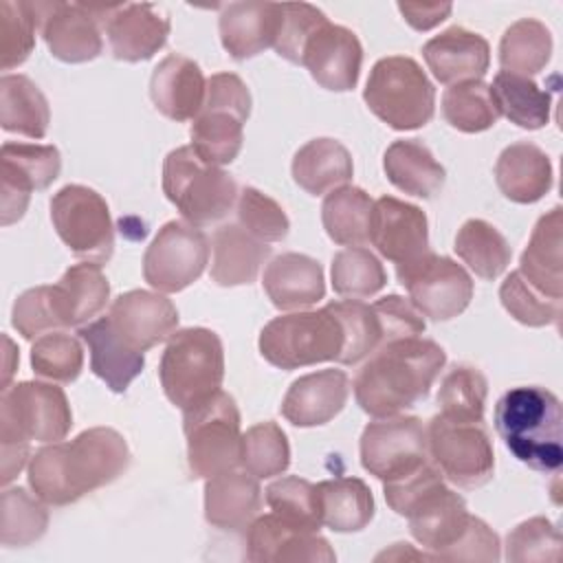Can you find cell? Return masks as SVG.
Listing matches in <instances>:
<instances>
[{"label": "cell", "instance_id": "6da1fadb", "mask_svg": "<svg viewBox=\"0 0 563 563\" xmlns=\"http://www.w3.org/2000/svg\"><path fill=\"white\" fill-rule=\"evenodd\" d=\"M130 464L125 438L110 427H92L70 442H53L29 462L31 490L51 506H66L114 482Z\"/></svg>", "mask_w": 563, "mask_h": 563}, {"label": "cell", "instance_id": "7a4b0ae2", "mask_svg": "<svg viewBox=\"0 0 563 563\" xmlns=\"http://www.w3.org/2000/svg\"><path fill=\"white\" fill-rule=\"evenodd\" d=\"M444 363V350L431 339L405 336L387 341L358 369L354 398L374 418L398 416L429 396Z\"/></svg>", "mask_w": 563, "mask_h": 563}, {"label": "cell", "instance_id": "3957f363", "mask_svg": "<svg viewBox=\"0 0 563 563\" xmlns=\"http://www.w3.org/2000/svg\"><path fill=\"white\" fill-rule=\"evenodd\" d=\"M73 427V411L62 387L24 380L2 389L0 444L2 484L7 486L26 464L31 440L59 442Z\"/></svg>", "mask_w": 563, "mask_h": 563}, {"label": "cell", "instance_id": "277c9868", "mask_svg": "<svg viewBox=\"0 0 563 563\" xmlns=\"http://www.w3.org/2000/svg\"><path fill=\"white\" fill-rule=\"evenodd\" d=\"M495 429L506 449L539 473L563 464V411L545 387H512L495 405Z\"/></svg>", "mask_w": 563, "mask_h": 563}, {"label": "cell", "instance_id": "5b68a950", "mask_svg": "<svg viewBox=\"0 0 563 563\" xmlns=\"http://www.w3.org/2000/svg\"><path fill=\"white\" fill-rule=\"evenodd\" d=\"M163 391L180 411H189L216 391L224 378V350L213 330L185 328L169 336L158 365Z\"/></svg>", "mask_w": 563, "mask_h": 563}, {"label": "cell", "instance_id": "8992f818", "mask_svg": "<svg viewBox=\"0 0 563 563\" xmlns=\"http://www.w3.org/2000/svg\"><path fill=\"white\" fill-rule=\"evenodd\" d=\"M163 191L191 227L222 220L238 200L235 180L224 169L207 165L191 145L165 156Z\"/></svg>", "mask_w": 563, "mask_h": 563}, {"label": "cell", "instance_id": "52a82bcc", "mask_svg": "<svg viewBox=\"0 0 563 563\" xmlns=\"http://www.w3.org/2000/svg\"><path fill=\"white\" fill-rule=\"evenodd\" d=\"M363 99L394 130H418L435 112L433 84L420 64L405 55H389L372 66Z\"/></svg>", "mask_w": 563, "mask_h": 563}, {"label": "cell", "instance_id": "ba28073f", "mask_svg": "<svg viewBox=\"0 0 563 563\" xmlns=\"http://www.w3.org/2000/svg\"><path fill=\"white\" fill-rule=\"evenodd\" d=\"M345 332L330 306L271 319L260 334V354L279 369L341 358Z\"/></svg>", "mask_w": 563, "mask_h": 563}, {"label": "cell", "instance_id": "9c48e42d", "mask_svg": "<svg viewBox=\"0 0 563 563\" xmlns=\"http://www.w3.org/2000/svg\"><path fill=\"white\" fill-rule=\"evenodd\" d=\"M249 114L251 92L246 84L233 73L211 75L202 110L191 123L194 152L207 165H229L242 150Z\"/></svg>", "mask_w": 563, "mask_h": 563}, {"label": "cell", "instance_id": "30bf717a", "mask_svg": "<svg viewBox=\"0 0 563 563\" xmlns=\"http://www.w3.org/2000/svg\"><path fill=\"white\" fill-rule=\"evenodd\" d=\"M187 464L194 477H213L240 464V411L227 391H216L202 405L183 411Z\"/></svg>", "mask_w": 563, "mask_h": 563}, {"label": "cell", "instance_id": "8fae6325", "mask_svg": "<svg viewBox=\"0 0 563 563\" xmlns=\"http://www.w3.org/2000/svg\"><path fill=\"white\" fill-rule=\"evenodd\" d=\"M51 220L73 255L106 264L114 251V229L106 200L86 185H66L51 198Z\"/></svg>", "mask_w": 563, "mask_h": 563}, {"label": "cell", "instance_id": "7c38bea8", "mask_svg": "<svg viewBox=\"0 0 563 563\" xmlns=\"http://www.w3.org/2000/svg\"><path fill=\"white\" fill-rule=\"evenodd\" d=\"M396 275L409 292L411 306L431 321L462 314L473 299V279L464 266L433 251L413 262L396 264Z\"/></svg>", "mask_w": 563, "mask_h": 563}, {"label": "cell", "instance_id": "4fadbf2b", "mask_svg": "<svg viewBox=\"0 0 563 563\" xmlns=\"http://www.w3.org/2000/svg\"><path fill=\"white\" fill-rule=\"evenodd\" d=\"M427 446L438 471L460 488H477L493 477L495 453L482 422H457L433 416Z\"/></svg>", "mask_w": 563, "mask_h": 563}, {"label": "cell", "instance_id": "5bb4252c", "mask_svg": "<svg viewBox=\"0 0 563 563\" xmlns=\"http://www.w3.org/2000/svg\"><path fill=\"white\" fill-rule=\"evenodd\" d=\"M209 262V240L189 222L172 220L158 229L143 255V277L158 292L194 284Z\"/></svg>", "mask_w": 563, "mask_h": 563}, {"label": "cell", "instance_id": "9a60e30c", "mask_svg": "<svg viewBox=\"0 0 563 563\" xmlns=\"http://www.w3.org/2000/svg\"><path fill=\"white\" fill-rule=\"evenodd\" d=\"M427 429L416 416H389L369 422L361 435L363 468L389 482L420 468L427 460Z\"/></svg>", "mask_w": 563, "mask_h": 563}, {"label": "cell", "instance_id": "2e32d148", "mask_svg": "<svg viewBox=\"0 0 563 563\" xmlns=\"http://www.w3.org/2000/svg\"><path fill=\"white\" fill-rule=\"evenodd\" d=\"M0 165V207L7 227L24 216L33 189H46L59 176L62 156L55 145L7 141Z\"/></svg>", "mask_w": 563, "mask_h": 563}, {"label": "cell", "instance_id": "e0dca14e", "mask_svg": "<svg viewBox=\"0 0 563 563\" xmlns=\"http://www.w3.org/2000/svg\"><path fill=\"white\" fill-rule=\"evenodd\" d=\"M40 29L51 55L59 62L84 64L103 51L99 4L40 2Z\"/></svg>", "mask_w": 563, "mask_h": 563}, {"label": "cell", "instance_id": "ac0fdd59", "mask_svg": "<svg viewBox=\"0 0 563 563\" xmlns=\"http://www.w3.org/2000/svg\"><path fill=\"white\" fill-rule=\"evenodd\" d=\"M114 334L134 352H147L176 332L178 310L161 292L128 290L119 295L106 314Z\"/></svg>", "mask_w": 563, "mask_h": 563}, {"label": "cell", "instance_id": "d6986e66", "mask_svg": "<svg viewBox=\"0 0 563 563\" xmlns=\"http://www.w3.org/2000/svg\"><path fill=\"white\" fill-rule=\"evenodd\" d=\"M110 51L121 62H145L158 53L169 35V18L154 4H99Z\"/></svg>", "mask_w": 563, "mask_h": 563}, {"label": "cell", "instance_id": "ffe728a7", "mask_svg": "<svg viewBox=\"0 0 563 563\" xmlns=\"http://www.w3.org/2000/svg\"><path fill=\"white\" fill-rule=\"evenodd\" d=\"M246 559L253 563H332L336 554L319 532L299 528L271 512L251 521L246 532Z\"/></svg>", "mask_w": 563, "mask_h": 563}, {"label": "cell", "instance_id": "44dd1931", "mask_svg": "<svg viewBox=\"0 0 563 563\" xmlns=\"http://www.w3.org/2000/svg\"><path fill=\"white\" fill-rule=\"evenodd\" d=\"M369 242L394 264L418 260L431 251L424 211L394 196H380L372 207Z\"/></svg>", "mask_w": 563, "mask_h": 563}, {"label": "cell", "instance_id": "7402d4cb", "mask_svg": "<svg viewBox=\"0 0 563 563\" xmlns=\"http://www.w3.org/2000/svg\"><path fill=\"white\" fill-rule=\"evenodd\" d=\"M363 64V46L354 31L325 22L308 40L301 57L312 79L334 92H347L356 86Z\"/></svg>", "mask_w": 563, "mask_h": 563}, {"label": "cell", "instance_id": "603a6c76", "mask_svg": "<svg viewBox=\"0 0 563 563\" xmlns=\"http://www.w3.org/2000/svg\"><path fill=\"white\" fill-rule=\"evenodd\" d=\"M413 539L433 552V559H446L451 548L462 539L468 528L471 515L466 501L440 484L424 495L407 515Z\"/></svg>", "mask_w": 563, "mask_h": 563}, {"label": "cell", "instance_id": "cb8c5ba5", "mask_svg": "<svg viewBox=\"0 0 563 563\" xmlns=\"http://www.w3.org/2000/svg\"><path fill=\"white\" fill-rule=\"evenodd\" d=\"M284 7L277 2H231L222 7L218 29L224 51L242 62L275 46Z\"/></svg>", "mask_w": 563, "mask_h": 563}, {"label": "cell", "instance_id": "d4e9b609", "mask_svg": "<svg viewBox=\"0 0 563 563\" xmlns=\"http://www.w3.org/2000/svg\"><path fill=\"white\" fill-rule=\"evenodd\" d=\"M150 97L163 117L172 121H194L207 97V79L194 59L174 53L154 68Z\"/></svg>", "mask_w": 563, "mask_h": 563}, {"label": "cell", "instance_id": "484cf974", "mask_svg": "<svg viewBox=\"0 0 563 563\" xmlns=\"http://www.w3.org/2000/svg\"><path fill=\"white\" fill-rule=\"evenodd\" d=\"M350 380L341 369H321L299 376L282 400V416L295 427L330 422L347 402Z\"/></svg>", "mask_w": 563, "mask_h": 563}, {"label": "cell", "instance_id": "4316f807", "mask_svg": "<svg viewBox=\"0 0 563 563\" xmlns=\"http://www.w3.org/2000/svg\"><path fill=\"white\" fill-rule=\"evenodd\" d=\"M422 57L440 84L482 79L490 64L488 42L468 29L451 26L422 46Z\"/></svg>", "mask_w": 563, "mask_h": 563}, {"label": "cell", "instance_id": "83f0119b", "mask_svg": "<svg viewBox=\"0 0 563 563\" xmlns=\"http://www.w3.org/2000/svg\"><path fill=\"white\" fill-rule=\"evenodd\" d=\"M563 209L554 207L532 229L526 251L521 253L519 273L541 295L563 297Z\"/></svg>", "mask_w": 563, "mask_h": 563}, {"label": "cell", "instance_id": "f1b7e54d", "mask_svg": "<svg viewBox=\"0 0 563 563\" xmlns=\"http://www.w3.org/2000/svg\"><path fill=\"white\" fill-rule=\"evenodd\" d=\"M262 286L279 310L308 308L323 299L325 282L321 264L303 253H282L266 268Z\"/></svg>", "mask_w": 563, "mask_h": 563}, {"label": "cell", "instance_id": "f546056e", "mask_svg": "<svg viewBox=\"0 0 563 563\" xmlns=\"http://www.w3.org/2000/svg\"><path fill=\"white\" fill-rule=\"evenodd\" d=\"M262 488L251 473L227 471L205 484V519L220 530H244L257 517Z\"/></svg>", "mask_w": 563, "mask_h": 563}, {"label": "cell", "instance_id": "4dcf8cb0", "mask_svg": "<svg viewBox=\"0 0 563 563\" xmlns=\"http://www.w3.org/2000/svg\"><path fill=\"white\" fill-rule=\"evenodd\" d=\"M51 295L59 325L81 328L108 306L110 284L99 264L81 262L70 266L62 279L51 286Z\"/></svg>", "mask_w": 563, "mask_h": 563}, {"label": "cell", "instance_id": "1f68e13d", "mask_svg": "<svg viewBox=\"0 0 563 563\" xmlns=\"http://www.w3.org/2000/svg\"><path fill=\"white\" fill-rule=\"evenodd\" d=\"M495 180L499 191L519 205L541 200L552 187V163L534 143L508 145L495 163Z\"/></svg>", "mask_w": 563, "mask_h": 563}, {"label": "cell", "instance_id": "d6a6232c", "mask_svg": "<svg viewBox=\"0 0 563 563\" xmlns=\"http://www.w3.org/2000/svg\"><path fill=\"white\" fill-rule=\"evenodd\" d=\"M79 336L88 345L92 374L99 376L112 391L123 394L130 387V383L143 372V354L128 347L114 334L108 317L81 325Z\"/></svg>", "mask_w": 563, "mask_h": 563}, {"label": "cell", "instance_id": "836d02e7", "mask_svg": "<svg viewBox=\"0 0 563 563\" xmlns=\"http://www.w3.org/2000/svg\"><path fill=\"white\" fill-rule=\"evenodd\" d=\"M211 279L218 286H242L255 282L271 246L253 238L240 224H222L213 233Z\"/></svg>", "mask_w": 563, "mask_h": 563}, {"label": "cell", "instance_id": "e575fe53", "mask_svg": "<svg viewBox=\"0 0 563 563\" xmlns=\"http://www.w3.org/2000/svg\"><path fill=\"white\" fill-rule=\"evenodd\" d=\"M383 169L394 187L418 198H433L446 178L444 167L418 139L394 141L383 156Z\"/></svg>", "mask_w": 563, "mask_h": 563}, {"label": "cell", "instance_id": "d590c367", "mask_svg": "<svg viewBox=\"0 0 563 563\" xmlns=\"http://www.w3.org/2000/svg\"><path fill=\"white\" fill-rule=\"evenodd\" d=\"M354 165L347 147L334 139L321 136L308 141L292 158L295 183L312 196H321L345 185Z\"/></svg>", "mask_w": 563, "mask_h": 563}, {"label": "cell", "instance_id": "8d00e7d4", "mask_svg": "<svg viewBox=\"0 0 563 563\" xmlns=\"http://www.w3.org/2000/svg\"><path fill=\"white\" fill-rule=\"evenodd\" d=\"M321 526L334 532H358L374 517V497L358 477H336L317 484Z\"/></svg>", "mask_w": 563, "mask_h": 563}, {"label": "cell", "instance_id": "74e56055", "mask_svg": "<svg viewBox=\"0 0 563 563\" xmlns=\"http://www.w3.org/2000/svg\"><path fill=\"white\" fill-rule=\"evenodd\" d=\"M0 123L2 130L29 139L48 132L51 110L42 90L26 75H2L0 79Z\"/></svg>", "mask_w": 563, "mask_h": 563}, {"label": "cell", "instance_id": "f35d334b", "mask_svg": "<svg viewBox=\"0 0 563 563\" xmlns=\"http://www.w3.org/2000/svg\"><path fill=\"white\" fill-rule=\"evenodd\" d=\"M488 88L499 114L510 123L523 130H539L550 121L552 97L530 77L499 70Z\"/></svg>", "mask_w": 563, "mask_h": 563}, {"label": "cell", "instance_id": "ab89813d", "mask_svg": "<svg viewBox=\"0 0 563 563\" xmlns=\"http://www.w3.org/2000/svg\"><path fill=\"white\" fill-rule=\"evenodd\" d=\"M374 200L354 185L332 189L321 205V222L328 238L341 246L369 242V218Z\"/></svg>", "mask_w": 563, "mask_h": 563}, {"label": "cell", "instance_id": "60d3db41", "mask_svg": "<svg viewBox=\"0 0 563 563\" xmlns=\"http://www.w3.org/2000/svg\"><path fill=\"white\" fill-rule=\"evenodd\" d=\"M457 257L482 279H497L510 264L512 249L486 220H466L455 235Z\"/></svg>", "mask_w": 563, "mask_h": 563}, {"label": "cell", "instance_id": "b9f144b4", "mask_svg": "<svg viewBox=\"0 0 563 563\" xmlns=\"http://www.w3.org/2000/svg\"><path fill=\"white\" fill-rule=\"evenodd\" d=\"M552 55V35L548 26L534 18H521L510 24L499 42V64L506 73L537 75Z\"/></svg>", "mask_w": 563, "mask_h": 563}, {"label": "cell", "instance_id": "7bdbcfd3", "mask_svg": "<svg viewBox=\"0 0 563 563\" xmlns=\"http://www.w3.org/2000/svg\"><path fill=\"white\" fill-rule=\"evenodd\" d=\"M442 114L451 128L466 134L484 132L499 119L490 88L482 79L449 86L442 95Z\"/></svg>", "mask_w": 563, "mask_h": 563}, {"label": "cell", "instance_id": "ee69618b", "mask_svg": "<svg viewBox=\"0 0 563 563\" xmlns=\"http://www.w3.org/2000/svg\"><path fill=\"white\" fill-rule=\"evenodd\" d=\"M488 383L484 374L468 365H455L440 385V416L457 422H482Z\"/></svg>", "mask_w": 563, "mask_h": 563}, {"label": "cell", "instance_id": "f6af8a7d", "mask_svg": "<svg viewBox=\"0 0 563 563\" xmlns=\"http://www.w3.org/2000/svg\"><path fill=\"white\" fill-rule=\"evenodd\" d=\"M332 288L341 297L361 299L376 295L387 284V273L380 260L363 249L347 246L332 257Z\"/></svg>", "mask_w": 563, "mask_h": 563}, {"label": "cell", "instance_id": "bcb514c9", "mask_svg": "<svg viewBox=\"0 0 563 563\" xmlns=\"http://www.w3.org/2000/svg\"><path fill=\"white\" fill-rule=\"evenodd\" d=\"M48 526V510L44 501L29 495L24 488H4L0 541L7 548H24L37 541Z\"/></svg>", "mask_w": 563, "mask_h": 563}, {"label": "cell", "instance_id": "7dc6e473", "mask_svg": "<svg viewBox=\"0 0 563 563\" xmlns=\"http://www.w3.org/2000/svg\"><path fill=\"white\" fill-rule=\"evenodd\" d=\"M328 306L339 317L343 332H345V345H343L339 363L354 365V363L367 358L372 352H376L385 343L383 323L372 306H367L358 299L330 301Z\"/></svg>", "mask_w": 563, "mask_h": 563}, {"label": "cell", "instance_id": "c3c4849f", "mask_svg": "<svg viewBox=\"0 0 563 563\" xmlns=\"http://www.w3.org/2000/svg\"><path fill=\"white\" fill-rule=\"evenodd\" d=\"M240 464L257 479L282 475L290 464V446L277 422H257L242 435Z\"/></svg>", "mask_w": 563, "mask_h": 563}, {"label": "cell", "instance_id": "681fc988", "mask_svg": "<svg viewBox=\"0 0 563 563\" xmlns=\"http://www.w3.org/2000/svg\"><path fill=\"white\" fill-rule=\"evenodd\" d=\"M40 26V2H0V66L11 70L20 66L35 46Z\"/></svg>", "mask_w": 563, "mask_h": 563}, {"label": "cell", "instance_id": "f907efd6", "mask_svg": "<svg viewBox=\"0 0 563 563\" xmlns=\"http://www.w3.org/2000/svg\"><path fill=\"white\" fill-rule=\"evenodd\" d=\"M31 367L42 378L73 383L84 367V347L66 332H46L31 347Z\"/></svg>", "mask_w": 563, "mask_h": 563}, {"label": "cell", "instance_id": "816d5d0a", "mask_svg": "<svg viewBox=\"0 0 563 563\" xmlns=\"http://www.w3.org/2000/svg\"><path fill=\"white\" fill-rule=\"evenodd\" d=\"M266 504L282 519L319 532L321 528V510H319V493L317 484H310L301 477H282L266 488Z\"/></svg>", "mask_w": 563, "mask_h": 563}, {"label": "cell", "instance_id": "f5cc1de1", "mask_svg": "<svg viewBox=\"0 0 563 563\" xmlns=\"http://www.w3.org/2000/svg\"><path fill=\"white\" fill-rule=\"evenodd\" d=\"M501 306L515 317L519 323L530 328H541L550 323H559L561 319V301L550 299L534 290L519 271H512L499 286Z\"/></svg>", "mask_w": 563, "mask_h": 563}, {"label": "cell", "instance_id": "db71d44e", "mask_svg": "<svg viewBox=\"0 0 563 563\" xmlns=\"http://www.w3.org/2000/svg\"><path fill=\"white\" fill-rule=\"evenodd\" d=\"M238 222L262 242H279L288 235L290 222L284 209L255 187H244L238 194Z\"/></svg>", "mask_w": 563, "mask_h": 563}, {"label": "cell", "instance_id": "11a10c76", "mask_svg": "<svg viewBox=\"0 0 563 563\" xmlns=\"http://www.w3.org/2000/svg\"><path fill=\"white\" fill-rule=\"evenodd\" d=\"M561 532L545 517H532L521 521L508 532L506 559L508 561H559Z\"/></svg>", "mask_w": 563, "mask_h": 563}, {"label": "cell", "instance_id": "9f6ffc18", "mask_svg": "<svg viewBox=\"0 0 563 563\" xmlns=\"http://www.w3.org/2000/svg\"><path fill=\"white\" fill-rule=\"evenodd\" d=\"M284 15H282V26L275 40V51L279 57L299 64L303 57V48L308 40L314 35V31L328 22L323 11L308 2H286Z\"/></svg>", "mask_w": 563, "mask_h": 563}, {"label": "cell", "instance_id": "6f0895ef", "mask_svg": "<svg viewBox=\"0 0 563 563\" xmlns=\"http://www.w3.org/2000/svg\"><path fill=\"white\" fill-rule=\"evenodd\" d=\"M11 323L29 341L62 328L53 306L51 286H35L24 290L13 303Z\"/></svg>", "mask_w": 563, "mask_h": 563}, {"label": "cell", "instance_id": "680465c9", "mask_svg": "<svg viewBox=\"0 0 563 563\" xmlns=\"http://www.w3.org/2000/svg\"><path fill=\"white\" fill-rule=\"evenodd\" d=\"M440 484H444V482H442V473L438 471V466L424 462L420 468H416L402 477L383 482V493H385L389 508L396 515L407 517L411 512V508L424 495H429L433 488H438Z\"/></svg>", "mask_w": 563, "mask_h": 563}, {"label": "cell", "instance_id": "91938a15", "mask_svg": "<svg viewBox=\"0 0 563 563\" xmlns=\"http://www.w3.org/2000/svg\"><path fill=\"white\" fill-rule=\"evenodd\" d=\"M372 308L383 323L385 343L405 336H420L424 332L422 314L411 306V301H405L400 295H387L374 301Z\"/></svg>", "mask_w": 563, "mask_h": 563}, {"label": "cell", "instance_id": "94428289", "mask_svg": "<svg viewBox=\"0 0 563 563\" xmlns=\"http://www.w3.org/2000/svg\"><path fill=\"white\" fill-rule=\"evenodd\" d=\"M499 556V537L479 517L471 515L466 532L444 561H497Z\"/></svg>", "mask_w": 563, "mask_h": 563}, {"label": "cell", "instance_id": "6125c7cd", "mask_svg": "<svg viewBox=\"0 0 563 563\" xmlns=\"http://www.w3.org/2000/svg\"><path fill=\"white\" fill-rule=\"evenodd\" d=\"M449 2H400L398 11L402 13L405 22L416 31H429L444 22L451 13Z\"/></svg>", "mask_w": 563, "mask_h": 563}, {"label": "cell", "instance_id": "be15d7a7", "mask_svg": "<svg viewBox=\"0 0 563 563\" xmlns=\"http://www.w3.org/2000/svg\"><path fill=\"white\" fill-rule=\"evenodd\" d=\"M4 345H7V363H4V378H2V389H7V387H9V378H11V374H13V365H11L9 361L18 356V352H15V347H13V343H11V339H9V336H4Z\"/></svg>", "mask_w": 563, "mask_h": 563}]
</instances>
